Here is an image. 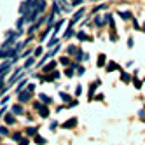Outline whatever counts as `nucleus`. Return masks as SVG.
<instances>
[{
    "instance_id": "1",
    "label": "nucleus",
    "mask_w": 145,
    "mask_h": 145,
    "mask_svg": "<svg viewBox=\"0 0 145 145\" xmlns=\"http://www.w3.org/2000/svg\"><path fill=\"white\" fill-rule=\"evenodd\" d=\"M75 124H77V119H70V121H67V122L63 124V128H65V129H67V128L70 129V128H73V126H75Z\"/></svg>"
},
{
    "instance_id": "2",
    "label": "nucleus",
    "mask_w": 145,
    "mask_h": 145,
    "mask_svg": "<svg viewBox=\"0 0 145 145\" xmlns=\"http://www.w3.org/2000/svg\"><path fill=\"white\" fill-rule=\"evenodd\" d=\"M35 107H37V109L40 110V115H42V117H46V115H47V109H46V107H42V105H38V103H37Z\"/></svg>"
},
{
    "instance_id": "3",
    "label": "nucleus",
    "mask_w": 145,
    "mask_h": 145,
    "mask_svg": "<svg viewBox=\"0 0 145 145\" xmlns=\"http://www.w3.org/2000/svg\"><path fill=\"white\" fill-rule=\"evenodd\" d=\"M35 143H38V145H44V143H46V140H44L42 136H38V135H37V136H35Z\"/></svg>"
},
{
    "instance_id": "4",
    "label": "nucleus",
    "mask_w": 145,
    "mask_h": 145,
    "mask_svg": "<svg viewBox=\"0 0 145 145\" xmlns=\"http://www.w3.org/2000/svg\"><path fill=\"white\" fill-rule=\"evenodd\" d=\"M28 98H30V93H23L21 96H19V100H21V101H26Z\"/></svg>"
},
{
    "instance_id": "5",
    "label": "nucleus",
    "mask_w": 145,
    "mask_h": 145,
    "mask_svg": "<svg viewBox=\"0 0 145 145\" xmlns=\"http://www.w3.org/2000/svg\"><path fill=\"white\" fill-rule=\"evenodd\" d=\"M26 133H28V135H35V133H37V129H35V128H28V129H26Z\"/></svg>"
},
{
    "instance_id": "6",
    "label": "nucleus",
    "mask_w": 145,
    "mask_h": 145,
    "mask_svg": "<svg viewBox=\"0 0 145 145\" xmlns=\"http://www.w3.org/2000/svg\"><path fill=\"white\" fill-rule=\"evenodd\" d=\"M12 110H14L16 114H21V112H23V110H21V107H19V105H16V107H14Z\"/></svg>"
},
{
    "instance_id": "7",
    "label": "nucleus",
    "mask_w": 145,
    "mask_h": 145,
    "mask_svg": "<svg viewBox=\"0 0 145 145\" xmlns=\"http://www.w3.org/2000/svg\"><path fill=\"white\" fill-rule=\"evenodd\" d=\"M19 145H28V140L26 138H21V140H19Z\"/></svg>"
},
{
    "instance_id": "8",
    "label": "nucleus",
    "mask_w": 145,
    "mask_h": 145,
    "mask_svg": "<svg viewBox=\"0 0 145 145\" xmlns=\"http://www.w3.org/2000/svg\"><path fill=\"white\" fill-rule=\"evenodd\" d=\"M5 121H7V122H11V124H12V122H14V119H12V117H11V115H7V117H5Z\"/></svg>"
},
{
    "instance_id": "9",
    "label": "nucleus",
    "mask_w": 145,
    "mask_h": 145,
    "mask_svg": "<svg viewBox=\"0 0 145 145\" xmlns=\"http://www.w3.org/2000/svg\"><path fill=\"white\" fill-rule=\"evenodd\" d=\"M0 135H7V129L5 128H0Z\"/></svg>"
},
{
    "instance_id": "10",
    "label": "nucleus",
    "mask_w": 145,
    "mask_h": 145,
    "mask_svg": "<svg viewBox=\"0 0 145 145\" xmlns=\"http://www.w3.org/2000/svg\"><path fill=\"white\" fill-rule=\"evenodd\" d=\"M12 138H14V140H21V135H19V133H16V135H14Z\"/></svg>"
}]
</instances>
